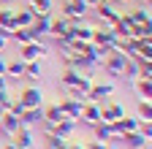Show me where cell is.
Segmentation results:
<instances>
[{
	"mask_svg": "<svg viewBox=\"0 0 152 149\" xmlns=\"http://www.w3.org/2000/svg\"><path fill=\"white\" fill-rule=\"evenodd\" d=\"M0 27L16 30V25H14V8H0Z\"/></svg>",
	"mask_w": 152,
	"mask_h": 149,
	"instance_id": "obj_27",
	"label": "cell"
},
{
	"mask_svg": "<svg viewBox=\"0 0 152 149\" xmlns=\"http://www.w3.org/2000/svg\"><path fill=\"white\" fill-rule=\"evenodd\" d=\"M0 117H3V114H0Z\"/></svg>",
	"mask_w": 152,
	"mask_h": 149,
	"instance_id": "obj_41",
	"label": "cell"
},
{
	"mask_svg": "<svg viewBox=\"0 0 152 149\" xmlns=\"http://www.w3.org/2000/svg\"><path fill=\"white\" fill-rule=\"evenodd\" d=\"M68 30H71V22L65 19V16H63V19H52V25H49V35H52L54 41L57 38H65Z\"/></svg>",
	"mask_w": 152,
	"mask_h": 149,
	"instance_id": "obj_20",
	"label": "cell"
},
{
	"mask_svg": "<svg viewBox=\"0 0 152 149\" xmlns=\"http://www.w3.org/2000/svg\"><path fill=\"white\" fill-rule=\"evenodd\" d=\"M122 79H128V81H136V79H139V63L133 60V57L125 63V73H122Z\"/></svg>",
	"mask_w": 152,
	"mask_h": 149,
	"instance_id": "obj_26",
	"label": "cell"
},
{
	"mask_svg": "<svg viewBox=\"0 0 152 149\" xmlns=\"http://www.w3.org/2000/svg\"><path fill=\"white\" fill-rule=\"evenodd\" d=\"M120 141H125L128 146H133V149H144V146H149V138L141 133V130H133V133H122L120 136Z\"/></svg>",
	"mask_w": 152,
	"mask_h": 149,
	"instance_id": "obj_14",
	"label": "cell"
},
{
	"mask_svg": "<svg viewBox=\"0 0 152 149\" xmlns=\"http://www.w3.org/2000/svg\"><path fill=\"white\" fill-rule=\"evenodd\" d=\"M30 8H33V16H38V14H52L54 0H30Z\"/></svg>",
	"mask_w": 152,
	"mask_h": 149,
	"instance_id": "obj_24",
	"label": "cell"
},
{
	"mask_svg": "<svg viewBox=\"0 0 152 149\" xmlns=\"http://www.w3.org/2000/svg\"><path fill=\"white\" fill-rule=\"evenodd\" d=\"M19 60L22 63H35V60H41V57H46L49 54V49L41 44V41H33V44H25V46H19Z\"/></svg>",
	"mask_w": 152,
	"mask_h": 149,
	"instance_id": "obj_3",
	"label": "cell"
},
{
	"mask_svg": "<svg viewBox=\"0 0 152 149\" xmlns=\"http://www.w3.org/2000/svg\"><path fill=\"white\" fill-rule=\"evenodd\" d=\"M106 149H120V146L114 144V141H106Z\"/></svg>",
	"mask_w": 152,
	"mask_h": 149,
	"instance_id": "obj_34",
	"label": "cell"
},
{
	"mask_svg": "<svg viewBox=\"0 0 152 149\" xmlns=\"http://www.w3.org/2000/svg\"><path fill=\"white\" fill-rule=\"evenodd\" d=\"M139 119H149L152 122V106H149V100H139Z\"/></svg>",
	"mask_w": 152,
	"mask_h": 149,
	"instance_id": "obj_28",
	"label": "cell"
},
{
	"mask_svg": "<svg viewBox=\"0 0 152 149\" xmlns=\"http://www.w3.org/2000/svg\"><path fill=\"white\" fill-rule=\"evenodd\" d=\"M65 149H84V144H76V141H68Z\"/></svg>",
	"mask_w": 152,
	"mask_h": 149,
	"instance_id": "obj_30",
	"label": "cell"
},
{
	"mask_svg": "<svg viewBox=\"0 0 152 149\" xmlns=\"http://www.w3.org/2000/svg\"><path fill=\"white\" fill-rule=\"evenodd\" d=\"M11 144H16L19 149H33V146H35V133H33V127H19L16 133L11 136Z\"/></svg>",
	"mask_w": 152,
	"mask_h": 149,
	"instance_id": "obj_10",
	"label": "cell"
},
{
	"mask_svg": "<svg viewBox=\"0 0 152 149\" xmlns=\"http://www.w3.org/2000/svg\"><path fill=\"white\" fill-rule=\"evenodd\" d=\"M95 11H98V19H101L103 27H114V25L120 22V16H122V14L117 11V6L109 3V0H101V3L95 6Z\"/></svg>",
	"mask_w": 152,
	"mask_h": 149,
	"instance_id": "obj_2",
	"label": "cell"
},
{
	"mask_svg": "<svg viewBox=\"0 0 152 149\" xmlns=\"http://www.w3.org/2000/svg\"><path fill=\"white\" fill-rule=\"evenodd\" d=\"M68 3H79V0H68Z\"/></svg>",
	"mask_w": 152,
	"mask_h": 149,
	"instance_id": "obj_39",
	"label": "cell"
},
{
	"mask_svg": "<svg viewBox=\"0 0 152 149\" xmlns=\"http://www.w3.org/2000/svg\"><path fill=\"white\" fill-rule=\"evenodd\" d=\"M139 3H141V6H149V0H139Z\"/></svg>",
	"mask_w": 152,
	"mask_h": 149,
	"instance_id": "obj_37",
	"label": "cell"
},
{
	"mask_svg": "<svg viewBox=\"0 0 152 149\" xmlns=\"http://www.w3.org/2000/svg\"><path fill=\"white\" fill-rule=\"evenodd\" d=\"M87 6H84V0H79V3H63V16L71 22V25H79V22H84V16H87Z\"/></svg>",
	"mask_w": 152,
	"mask_h": 149,
	"instance_id": "obj_6",
	"label": "cell"
},
{
	"mask_svg": "<svg viewBox=\"0 0 152 149\" xmlns=\"http://www.w3.org/2000/svg\"><path fill=\"white\" fill-rule=\"evenodd\" d=\"M120 136H117V130H114V125H109V122H98L95 125V141H117Z\"/></svg>",
	"mask_w": 152,
	"mask_h": 149,
	"instance_id": "obj_15",
	"label": "cell"
},
{
	"mask_svg": "<svg viewBox=\"0 0 152 149\" xmlns=\"http://www.w3.org/2000/svg\"><path fill=\"white\" fill-rule=\"evenodd\" d=\"M52 19H54L52 14H38L35 19H33L30 30L35 33V38H38V41H41V35H49V25H52Z\"/></svg>",
	"mask_w": 152,
	"mask_h": 149,
	"instance_id": "obj_13",
	"label": "cell"
},
{
	"mask_svg": "<svg viewBox=\"0 0 152 149\" xmlns=\"http://www.w3.org/2000/svg\"><path fill=\"white\" fill-rule=\"evenodd\" d=\"M3 149H19V146H16V144H11V141H6V146H3Z\"/></svg>",
	"mask_w": 152,
	"mask_h": 149,
	"instance_id": "obj_35",
	"label": "cell"
},
{
	"mask_svg": "<svg viewBox=\"0 0 152 149\" xmlns=\"http://www.w3.org/2000/svg\"><path fill=\"white\" fill-rule=\"evenodd\" d=\"M65 117H63V111H60V106H44V127H52V125H57V122H63Z\"/></svg>",
	"mask_w": 152,
	"mask_h": 149,
	"instance_id": "obj_18",
	"label": "cell"
},
{
	"mask_svg": "<svg viewBox=\"0 0 152 149\" xmlns=\"http://www.w3.org/2000/svg\"><path fill=\"white\" fill-rule=\"evenodd\" d=\"M0 89H8V76H0Z\"/></svg>",
	"mask_w": 152,
	"mask_h": 149,
	"instance_id": "obj_32",
	"label": "cell"
},
{
	"mask_svg": "<svg viewBox=\"0 0 152 149\" xmlns=\"http://www.w3.org/2000/svg\"><path fill=\"white\" fill-rule=\"evenodd\" d=\"M87 149H106V144L103 141H90V144H84Z\"/></svg>",
	"mask_w": 152,
	"mask_h": 149,
	"instance_id": "obj_29",
	"label": "cell"
},
{
	"mask_svg": "<svg viewBox=\"0 0 152 149\" xmlns=\"http://www.w3.org/2000/svg\"><path fill=\"white\" fill-rule=\"evenodd\" d=\"M6 46H8V41H6V38H0V54L6 52Z\"/></svg>",
	"mask_w": 152,
	"mask_h": 149,
	"instance_id": "obj_33",
	"label": "cell"
},
{
	"mask_svg": "<svg viewBox=\"0 0 152 149\" xmlns=\"http://www.w3.org/2000/svg\"><path fill=\"white\" fill-rule=\"evenodd\" d=\"M109 3H114V6H122V3H125V0H109Z\"/></svg>",
	"mask_w": 152,
	"mask_h": 149,
	"instance_id": "obj_36",
	"label": "cell"
},
{
	"mask_svg": "<svg viewBox=\"0 0 152 149\" xmlns=\"http://www.w3.org/2000/svg\"><path fill=\"white\" fill-rule=\"evenodd\" d=\"M19 127H22V122H19V117H14L11 111H6V114L0 117V133H3L6 138H11Z\"/></svg>",
	"mask_w": 152,
	"mask_h": 149,
	"instance_id": "obj_12",
	"label": "cell"
},
{
	"mask_svg": "<svg viewBox=\"0 0 152 149\" xmlns=\"http://www.w3.org/2000/svg\"><path fill=\"white\" fill-rule=\"evenodd\" d=\"M11 41H16L19 46H25V44H33V41H38V38H35V33H33L30 27H19V30H14Z\"/></svg>",
	"mask_w": 152,
	"mask_h": 149,
	"instance_id": "obj_22",
	"label": "cell"
},
{
	"mask_svg": "<svg viewBox=\"0 0 152 149\" xmlns=\"http://www.w3.org/2000/svg\"><path fill=\"white\" fill-rule=\"evenodd\" d=\"M136 92H139V100H149L152 98V79H136Z\"/></svg>",
	"mask_w": 152,
	"mask_h": 149,
	"instance_id": "obj_23",
	"label": "cell"
},
{
	"mask_svg": "<svg viewBox=\"0 0 152 149\" xmlns=\"http://www.w3.org/2000/svg\"><path fill=\"white\" fill-rule=\"evenodd\" d=\"M128 60H130L128 54L109 52V54H106V60H103L101 65H103V71L109 73V76H114V79H122V73H125V63H128Z\"/></svg>",
	"mask_w": 152,
	"mask_h": 149,
	"instance_id": "obj_1",
	"label": "cell"
},
{
	"mask_svg": "<svg viewBox=\"0 0 152 149\" xmlns=\"http://www.w3.org/2000/svg\"><path fill=\"white\" fill-rule=\"evenodd\" d=\"M33 8L27 6V8H14V25H16V30L19 27H30L33 25Z\"/></svg>",
	"mask_w": 152,
	"mask_h": 149,
	"instance_id": "obj_19",
	"label": "cell"
},
{
	"mask_svg": "<svg viewBox=\"0 0 152 149\" xmlns=\"http://www.w3.org/2000/svg\"><path fill=\"white\" fill-rule=\"evenodd\" d=\"M16 100L22 103L25 108H41L44 106V92H41V87H33L30 84V87L22 89V95H19Z\"/></svg>",
	"mask_w": 152,
	"mask_h": 149,
	"instance_id": "obj_5",
	"label": "cell"
},
{
	"mask_svg": "<svg viewBox=\"0 0 152 149\" xmlns=\"http://www.w3.org/2000/svg\"><path fill=\"white\" fill-rule=\"evenodd\" d=\"M44 149H54V146H49V144H46V146H44Z\"/></svg>",
	"mask_w": 152,
	"mask_h": 149,
	"instance_id": "obj_38",
	"label": "cell"
},
{
	"mask_svg": "<svg viewBox=\"0 0 152 149\" xmlns=\"http://www.w3.org/2000/svg\"><path fill=\"white\" fill-rule=\"evenodd\" d=\"M130 16H133L136 25H152L149 22V6H139L136 11H130Z\"/></svg>",
	"mask_w": 152,
	"mask_h": 149,
	"instance_id": "obj_25",
	"label": "cell"
},
{
	"mask_svg": "<svg viewBox=\"0 0 152 149\" xmlns=\"http://www.w3.org/2000/svg\"><path fill=\"white\" fill-rule=\"evenodd\" d=\"M122 117H125V108H122L120 103H111V100L101 103V122L114 125V122H117V119H122Z\"/></svg>",
	"mask_w": 152,
	"mask_h": 149,
	"instance_id": "obj_8",
	"label": "cell"
},
{
	"mask_svg": "<svg viewBox=\"0 0 152 149\" xmlns=\"http://www.w3.org/2000/svg\"><path fill=\"white\" fill-rule=\"evenodd\" d=\"M6 63H8L6 57H0V76H6Z\"/></svg>",
	"mask_w": 152,
	"mask_h": 149,
	"instance_id": "obj_31",
	"label": "cell"
},
{
	"mask_svg": "<svg viewBox=\"0 0 152 149\" xmlns=\"http://www.w3.org/2000/svg\"><path fill=\"white\" fill-rule=\"evenodd\" d=\"M114 92H117V87H114L111 81H103V84L95 81V84L90 87V92H87V100H92V103H106Z\"/></svg>",
	"mask_w": 152,
	"mask_h": 149,
	"instance_id": "obj_4",
	"label": "cell"
},
{
	"mask_svg": "<svg viewBox=\"0 0 152 149\" xmlns=\"http://www.w3.org/2000/svg\"><path fill=\"white\" fill-rule=\"evenodd\" d=\"M79 122H82V125L95 127V125L101 122V103H92V100H87V103H84V108H82V117H79Z\"/></svg>",
	"mask_w": 152,
	"mask_h": 149,
	"instance_id": "obj_9",
	"label": "cell"
},
{
	"mask_svg": "<svg viewBox=\"0 0 152 149\" xmlns=\"http://www.w3.org/2000/svg\"><path fill=\"white\" fill-rule=\"evenodd\" d=\"M84 103H87V100H73V98H65V100H60L57 106H60V111H63V117H65V119H73V122H79Z\"/></svg>",
	"mask_w": 152,
	"mask_h": 149,
	"instance_id": "obj_7",
	"label": "cell"
},
{
	"mask_svg": "<svg viewBox=\"0 0 152 149\" xmlns=\"http://www.w3.org/2000/svg\"><path fill=\"white\" fill-rule=\"evenodd\" d=\"M44 119V106L41 108H25L22 111V117H19V122H22V127H33Z\"/></svg>",
	"mask_w": 152,
	"mask_h": 149,
	"instance_id": "obj_16",
	"label": "cell"
},
{
	"mask_svg": "<svg viewBox=\"0 0 152 149\" xmlns=\"http://www.w3.org/2000/svg\"><path fill=\"white\" fill-rule=\"evenodd\" d=\"M6 76H8V81L22 79V76H25V63H22V60H11V63H6Z\"/></svg>",
	"mask_w": 152,
	"mask_h": 149,
	"instance_id": "obj_21",
	"label": "cell"
},
{
	"mask_svg": "<svg viewBox=\"0 0 152 149\" xmlns=\"http://www.w3.org/2000/svg\"><path fill=\"white\" fill-rule=\"evenodd\" d=\"M82 73L84 71H73V68H65L63 71V76H60V87L68 92V89H79L82 84Z\"/></svg>",
	"mask_w": 152,
	"mask_h": 149,
	"instance_id": "obj_11",
	"label": "cell"
},
{
	"mask_svg": "<svg viewBox=\"0 0 152 149\" xmlns=\"http://www.w3.org/2000/svg\"><path fill=\"white\" fill-rule=\"evenodd\" d=\"M41 73H44L41 60H35V63H25V76H22V79H27L33 87H38V81H41Z\"/></svg>",
	"mask_w": 152,
	"mask_h": 149,
	"instance_id": "obj_17",
	"label": "cell"
},
{
	"mask_svg": "<svg viewBox=\"0 0 152 149\" xmlns=\"http://www.w3.org/2000/svg\"><path fill=\"white\" fill-rule=\"evenodd\" d=\"M144 149H149V146H144Z\"/></svg>",
	"mask_w": 152,
	"mask_h": 149,
	"instance_id": "obj_40",
	"label": "cell"
}]
</instances>
